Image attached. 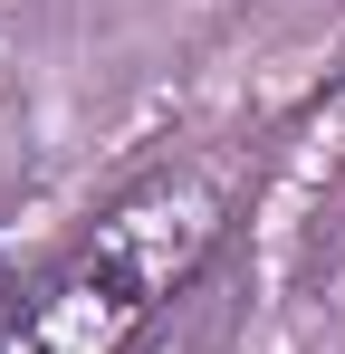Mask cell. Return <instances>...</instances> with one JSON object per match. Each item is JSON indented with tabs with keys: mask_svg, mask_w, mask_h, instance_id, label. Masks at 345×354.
<instances>
[{
	"mask_svg": "<svg viewBox=\"0 0 345 354\" xmlns=\"http://www.w3.org/2000/svg\"><path fill=\"white\" fill-rule=\"evenodd\" d=\"M230 230V192L192 163H163L134 192H115L96 230L19 297L0 354H134L144 326L211 268Z\"/></svg>",
	"mask_w": 345,
	"mask_h": 354,
	"instance_id": "1",
	"label": "cell"
},
{
	"mask_svg": "<svg viewBox=\"0 0 345 354\" xmlns=\"http://www.w3.org/2000/svg\"><path fill=\"white\" fill-rule=\"evenodd\" d=\"M10 316H19V278L0 268V335H10Z\"/></svg>",
	"mask_w": 345,
	"mask_h": 354,
	"instance_id": "2",
	"label": "cell"
}]
</instances>
